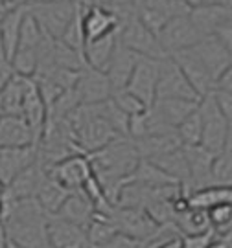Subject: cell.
Returning a JSON list of instances; mask_svg holds the SVG:
<instances>
[{
  "instance_id": "6da1fadb",
  "label": "cell",
  "mask_w": 232,
  "mask_h": 248,
  "mask_svg": "<svg viewBox=\"0 0 232 248\" xmlns=\"http://www.w3.org/2000/svg\"><path fill=\"white\" fill-rule=\"evenodd\" d=\"M90 160L92 175L98 180L109 202L116 206L118 195L124 187L127 177L131 175L140 162V155L134 147L131 138H116L101 149L89 153L87 155Z\"/></svg>"
},
{
  "instance_id": "7a4b0ae2",
  "label": "cell",
  "mask_w": 232,
  "mask_h": 248,
  "mask_svg": "<svg viewBox=\"0 0 232 248\" xmlns=\"http://www.w3.org/2000/svg\"><path fill=\"white\" fill-rule=\"evenodd\" d=\"M4 235L22 248H50L45 208L37 199H6Z\"/></svg>"
},
{
  "instance_id": "3957f363",
  "label": "cell",
  "mask_w": 232,
  "mask_h": 248,
  "mask_svg": "<svg viewBox=\"0 0 232 248\" xmlns=\"http://www.w3.org/2000/svg\"><path fill=\"white\" fill-rule=\"evenodd\" d=\"M74 140L81 153L89 155L101 149L103 145L120 138L105 116L103 103L96 105H80L68 118Z\"/></svg>"
},
{
  "instance_id": "277c9868",
  "label": "cell",
  "mask_w": 232,
  "mask_h": 248,
  "mask_svg": "<svg viewBox=\"0 0 232 248\" xmlns=\"http://www.w3.org/2000/svg\"><path fill=\"white\" fill-rule=\"evenodd\" d=\"M46 33L41 30V26L35 22V18L30 13H26L22 28H20V35H18L17 50L11 57L13 70L18 76H26L32 78L35 74L37 61H39V52L43 48V43L46 41Z\"/></svg>"
},
{
  "instance_id": "5b68a950",
  "label": "cell",
  "mask_w": 232,
  "mask_h": 248,
  "mask_svg": "<svg viewBox=\"0 0 232 248\" xmlns=\"http://www.w3.org/2000/svg\"><path fill=\"white\" fill-rule=\"evenodd\" d=\"M83 2L74 0H37L28 4V13L35 18V22L46 35L59 39L68 28L78 6Z\"/></svg>"
},
{
  "instance_id": "8992f818",
  "label": "cell",
  "mask_w": 232,
  "mask_h": 248,
  "mask_svg": "<svg viewBox=\"0 0 232 248\" xmlns=\"http://www.w3.org/2000/svg\"><path fill=\"white\" fill-rule=\"evenodd\" d=\"M118 43L140 57H149V59H159V61L168 57L159 43V37L144 24L136 13L120 22Z\"/></svg>"
},
{
  "instance_id": "52a82bcc",
  "label": "cell",
  "mask_w": 232,
  "mask_h": 248,
  "mask_svg": "<svg viewBox=\"0 0 232 248\" xmlns=\"http://www.w3.org/2000/svg\"><path fill=\"white\" fill-rule=\"evenodd\" d=\"M118 233L129 235L136 241L149 243L161 235L162 226L149 217V213L140 208H120L115 206L109 213Z\"/></svg>"
},
{
  "instance_id": "ba28073f",
  "label": "cell",
  "mask_w": 232,
  "mask_h": 248,
  "mask_svg": "<svg viewBox=\"0 0 232 248\" xmlns=\"http://www.w3.org/2000/svg\"><path fill=\"white\" fill-rule=\"evenodd\" d=\"M199 114L203 120V138L201 145L219 155L227 147V134H229V122L219 110L212 94L199 99Z\"/></svg>"
},
{
  "instance_id": "9c48e42d",
  "label": "cell",
  "mask_w": 232,
  "mask_h": 248,
  "mask_svg": "<svg viewBox=\"0 0 232 248\" xmlns=\"http://www.w3.org/2000/svg\"><path fill=\"white\" fill-rule=\"evenodd\" d=\"M190 13L186 0H138L136 15L155 35H159L162 28L171 18L182 17Z\"/></svg>"
},
{
  "instance_id": "30bf717a",
  "label": "cell",
  "mask_w": 232,
  "mask_h": 248,
  "mask_svg": "<svg viewBox=\"0 0 232 248\" xmlns=\"http://www.w3.org/2000/svg\"><path fill=\"white\" fill-rule=\"evenodd\" d=\"M159 43H161L164 53L170 57L173 53L188 50L192 46H196L203 37L197 31V28L194 26L190 13L182 15V17L171 18L166 26L159 31Z\"/></svg>"
},
{
  "instance_id": "8fae6325",
  "label": "cell",
  "mask_w": 232,
  "mask_h": 248,
  "mask_svg": "<svg viewBox=\"0 0 232 248\" xmlns=\"http://www.w3.org/2000/svg\"><path fill=\"white\" fill-rule=\"evenodd\" d=\"M157 99H192L199 101V96L186 79V76L179 68L171 57L161 61L159 83H157Z\"/></svg>"
},
{
  "instance_id": "7c38bea8",
  "label": "cell",
  "mask_w": 232,
  "mask_h": 248,
  "mask_svg": "<svg viewBox=\"0 0 232 248\" xmlns=\"http://www.w3.org/2000/svg\"><path fill=\"white\" fill-rule=\"evenodd\" d=\"M161 61L149 59V57H138L133 76L125 87V90H129L133 96H136L148 108L157 101V83H159Z\"/></svg>"
},
{
  "instance_id": "4fadbf2b",
  "label": "cell",
  "mask_w": 232,
  "mask_h": 248,
  "mask_svg": "<svg viewBox=\"0 0 232 248\" xmlns=\"http://www.w3.org/2000/svg\"><path fill=\"white\" fill-rule=\"evenodd\" d=\"M74 90L80 98L81 105H96L113 98V87L109 83L107 74L94 70L87 64L78 72Z\"/></svg>"
},
{
  "instance_id": "5bb4252c",
  "label": "cell",
  "mask_w": 232,
  "mask_h": 248,
  "mask_svg": "<svg viewBox=\"0 0 232 248\" xmlns=\"http://www.w3.org/2000/svg\"><path fill=\"white\" fill-rule=\"evenodd\" d=\"M46 235L50 248H90L87 230L57 213L46 215Z\"/></svg>"
},
{
  "instance_id": "9a60e30c",
  "label": "cell",
  "mask_w": 232,
  "mask_h": 248,
  "mask_svg": "<svg viewBox=\"0 0 232 248\" xmlns=\"http://www.w3.org/2000/svg\"><path fill=\"white\" fill-rule=\"evenodd\" d=\"M118 17L111 9L99 6L96 2H85L83 4V35L85 45L92 41H98L107 35L118 33Z\"/></svg>"
},
{
  "instance_id": "2e32d148",
  "label": "cell",
  "mask_w": 232,
  "mask_h": 248,
  "mask_svg": "<svg viewBox=\"0 0 232 248\" xmlns=\"http://www.w3.org/2000/svg\"><path fill=\"white\" fill-rule=\"evenodd\" d=\"M48 175L57 180L61 186H65L70 191L81 189L85 186V182L92 177V168H90V160L87 155H72L68 158L61 160L54 164L48 169Z\"/></svg>"
},
{
  "instance_id": "e0dca14e",
  "label": "cell",
  "mask_w": 232,
  "mask_h": 248,
  "mask_svg": "<svg viewBox=\"0 0 232 248\" xmlns=\"http://www.w3.org/2000/svg\"><path fill=\"white\" fill-rule=\"evenodd\" d=\"M190 50L196 53V57L199 61L203 62V66H205L206 70H208V74L214 78L215 83H217V79L221 78V74L231 66V62H232L231 52H229V50L217 41V37H214V35L203 37V39H201L196 46H192Z\"/></svg>"
},
{
  "instance_id": "ac0fdd59",
  "label": "cell",
  "mask_w": 232,
  "mask_h": 248,
  "mask_svg": "<svg viewBox=\"0 0 232 248\" xmlns=\"http://www.w3.org/2000/svg\"><path fill=\"white\" fill-rule=\"evenodd\" d=\"M170 57L179 64V68L186 76V79L190 81V85L194 87V90L197 92L199 98H205V96L214 92L215 79L208 74V70L203 66V62L197 59L196 53L192 52L190 48L173 53Z\"/></svg>"
},
{
  "instance_id": "d6986e66",
  "label": "cell",
  "mask_w": 232,
  "mask_h": 248,
  "mask_svg": "<svg viewBox=\"0 0 232 248\" xmlns=\"http://www.w3.org/2000/svg\"><path fill=\"white\" fill-rule=\"evenodd\" d=\"M184 156L190 169V193L201 187L212 186V166L215 155L206 147L199 145H182Z\"/></svg>"
},
{
  "instance_id": "ffe728a7",
  "label": "cell",
  "mask_w": 232,
  "mask_h": 248,
  "mask_svg": "<svg viewBox=\"0 0 232 248\" xmlns=\"http://www.w3.org/2000/svg\"><path fill=\"white\" fill-rule=\"evenodd\" d=\"M48 178V169L39 162V158L28 166L20 175L9 182L6 189V199H37L41 187L45 186Z\"/></svg>"
},
{
  "instance_id": "44dd1931",
  "label": "cell",
  "mask_w": 232,
  "mask_h": 248,
  "mask_svg": "<svg viewBox=\"0 0 232 248\" xmlns=\"http://www.w3.org/2000/svg\"><path fill=\"white\" fill-rule=\"evenodd\" d=\"M37 145L35 134L22 116L0 114V149Z\"/></svg>"
},
{
  "instance_id": "7402d4cb",
  "label": "cell",
  "mask_w": 232,
  "mask_h": 248,
  "mask_svg": "<svg viewBox=\"0 0 232 248\" xmlns=\"http://www.w3.org/2000/svg\"><path fill=\"white\" fill-rule=\"evenodd\" d=\"M37 160V145L0 149V180L9 186L13 178Z\"/></svg>"
},
{
  "instance_id": "603a6c76",
  "label": "cell",
  "mask_w": 232,
  "mask_h": 248,
  "mask_svg": "<svg viewBox=\"0 0 232 248\" xmlns=\"http://www.w3.org/2000/svg\"><path fill=\"white\" fill-rule=\"evenodd\" d=\"M140 55L133 53L131 50H127L124 45H116V50L113 53V59L107 66V78L109 83L113 87V94L118 92V90H125L127 83L133 76V70L136 66V61H138Z\"/></svg>"
},
{
  "instance_id": "cb8c5ba5",
  "label": "cell",
  "mask_w": 232,
  "mask_h": 248,
  "mask_svg": "<svg viewBox=\"0 0 232 248\" xmlns=\"http://www.w3.org/2000/svg\"><path fill=\"white\" fill-rule=\"evenodd\" d=\"M94 213H96V208H94L92 201L85 195V191L76 189V191H70V195L66 197V201L59 208L57 215L87 230Z\"/></svg>"
},
{
  "instance_id": "d4e9b609",
  "label": "cell",
  "mask_w": 232,
  "mask_h": 248,
  "mask_svg": "<svg viewBox=\"0 0 232 248\" xmlns=\"http://www.w3.org/2000/svg\"><path fill=\"white\" fill-rule=\"evenodd\" d=\"M26 13L28 6H18V8L9 9L8 13L0 18V50L9 61L17 50L18 35H20V28H22Z\"/></svg>"
},
{
  "instance_id": "484cf974",
  "label": "cell",
  "mask_w": 232,
  "mask_h": 248,
  "mask_svg": "<svg viewBox=\"0 0 232 248\" xmlns=\"http://www.w3.org/2000/svg\"><path fill=\"white\" fill-rule=\"evenodd\" d=\"M190 18L201 37L214 35L215 30L232 18L231 6H208V8L190 9Z\"/></svg>"
},
{
  "instance_id": "4316f807",
  "label": "cell",
  "mask_w": 232,
  "mask_h": 248,
  "mask_svg": "<svg viewBox=\"0 0 232 248\" xmlns=\"http://www.w3.org/2000/svg\"><path fill=\"white\" fill-rule=\"evenodd\" d=\"M197 105L199 101H192V99H157L151 108L164 124L177 129L179 124L184 122L196 110Z\"/></svg>"
},
{
  "instance_id": "83f0119b",
  "label": "cell",
  "mask_w": 232,
  "mask_h": 248,
  "mask_svg": "<svg viewBox=\"0 0 232 248\" xmlns=\"http://www.w3.org/2000/svg\"><path fill=\"white\" fill-rule=\"evenodd\" d=\"M134 147L138 151L140 158L153 160L161 155H166L170 151H175L182 147V143L179 140L177 131L166 134H151V136H144L140 140H133Z\"/></svg>"
},
{
  "instance_id": "f1b7e54d",
  "label": "cell",
  "mask_w": 232,
  "mask_h": 248,
  "mask_svg": "<svg viewBox=\"0 0 232 248\" xmlns=\"http://www.w3.org/2000/svg\"><path fill=\"white\" fill-rule=\"evenodd\" d=\"M116 45H118V33H113V35H107L103 39H98V41H92L89 45H85V50H83L85 64L94 68V70L107 72L109 62H111L113 53L116 50Z\"/></svg>"
},
{
  "instance_id": "f546056e",
  "label": "cell",
  "mask_w": 232,
  "mask_h": 248,
  "mask_svg": "<svg viewBox=\"0 0 232 248\" xmlns=\"http://www.w3.org/2000/svg\"><path fill=\"white\" fill-rule=\"evenodd\" d=\"M173 224L177 228L179 235H201L206 232H214L208 219V212L199 208H190V206L175 213Z\"/></svg>"
},
{
  "instance_id": "4dcf8cb0",
  "label": "cell",
  "mask_w": 232,
  "mask_h": 248,
  "mask_svg": "<svg viewBox=\"0 0 232 248\" xmlns=\"http://www.w3.org/2000/svg\"><path fill=\"white\" fill-rule=\"evenodd\" d=\"M188 199V206L190 208H199V210H210L214 206H221V204H232V186H212L201 187L192 191Z\"/></svg>"
},
{
  "instance_id": "1f68e13d",
  "label": "cell",
  "mask_w": 232,
  "mask_h": 248,
  "mask_svg": "<svg viewBox=\"0 0 232 248\" xmlns=\"http://www.w3.org/2000/svg\"><path fill=\"white\" fill-rule=\"evenodd\" d=\"M142 184V186H168V184H179L175 178H171L168 173H164L157 164L151 160L140 158L134 171L127 177L125 184Z\"/></svg>"
},
{
  "instance_id": "d6a6232c",
  "label": "cell",
  "mask_w": 232,
  "mask_h": 248,
  "mask_svg": "<svg viewBox=\"0 0 232 248\" xmlns=\"http://www.w3.org/2000/svg\"><path fill=\"white\" fill-rule=\"evenodd\" d=\"M28 78L15 74L11 81L6 85V89L0 94V114L20 116L22 112V101H24V92H26Z\"/></svg>"
},
{
  "instance_id": "836d02e7",
  "label": "cell",
  "mask_w": 232,
  "mask_h": 248,
  "mask_svg": "<svg viewBox=\"0 0 232 248\" xmlns=\"http://www.w3.org/2000/svg\"><path fill=\"white\" fill-rule=\"evenodd\" d=\"M116 233L118 232H116L115 224L111 221V217L105 213L96 212L90 224L87 226V237H89L90 248H101L105 243L113 239Z\"/></svg>"
},
{
  "instance_id": "e575fe53",
  "label": "cell",
  "mask_w": 232,
  "mask_h": 248,
  "mask_svg": "<svg viewBox=\"0 0 232 248\" xmlns=\"http://www.w3.org/2000/svg\"><path fill=\"white\" fill-rule=\"evenodd\" d=\"M68 195H70V189L61 186L57 180H54L48 175L45 186L41 187V191L37 195V201L41 202V206L45 208L46 213H57Z\"/></svg>"
},
{
  "instance_id": "d590c367",
  "label": "cell",
  "mask_w": 232,
  "mask_h": 248,
  "mask_svg": "<svg viewBox=\"0 0 232 248\" xmlns=\"http://www.w3.org/2000/svg\"><path fill=\"white\" fill-rule=\"evenodd\" d=\"M85 4V2H83ZM83 4L78 6L74 17H72L68 28L65 30V33L59 37V41L65 43L70 50L78 52L80 55H83L85 50V35H83Z\"/></svg>"
},
{
  "instance_id": "8d00e7d4",
  "label": "cell",
  "mask_w": 232,
  "mask_h": 248,
  "mask_svg": "<svg viewBox=\"0 0 232 248\" xmlns=\"http://www.w3.org/2000/svg\"><path fill=\"white\" fill-rule=\"evenodd\" d=\"M177 136L182 145H199L201 143V138H203V120H201V114H199V105L184 122L179 124Z\"/></svg>"
},
{
  "instance_id": "74e56055",
  "label": "cell",
  "mask_w": 232,
  "mask_h": 248,
  "mask_svg": "<svg viewBox=\"0 0 232 248\" xmlns=\"http://www.w3.org/2000/svg\"><path fill=\"white\" fill-rule=\"evenodd\" d=\"M208 219L217 239H225L232 232V204H221L208 210Z\"/></svg>"
},
{
  "instance_id": "f35d334b",
  "label": "cell",
  "mask_w": 232,
  "mask_h": 248,
  "mask_svg": "<svg viewBox=\"0 0 232 248\" xmlns=\"http://www.w3.org/2000/svg\"><path fill=\"white\" fill-rule=\"evenodd\" d=\"M212 184L232 186V151L225 149L215 155L212 166Z\"/></svg>"
},
{
  "instance_id": "ab89813d",
  "label": "cell",
  "mask_w": 232,
  "mask_h": 248,
  "mask_svg": "<svg viewBox=\"0 0 232 248\" xmlns=\"http://www.w3.org/2000/svg\"><path fill=\"white\" fill-rule=\"evenodd\" d=\"M111 99H113L116 105L120 107V108H122L129 118L134 116V114H140V112H144V110L148 108V107L144 105L142 101L136 98V96H133L129 90H118V92L113 94V98Z\"/></svg>"
},
{
  "instance_id": "60d3db41",
  "label": "cell",
  "mask_w": 232,
  "mask_h": 248,
  "mask_svg": "<svg viewBox=\"0 0 232 248\" xmlns=\"http://www.w3.org/2000/svg\"><path fill=\"white\" fill-rule=\"evenodd\" d=\"M96 4L111 9L116 17H118V22H122L127 17H131L133 13H136L138 0H98Z\"/></svg>"
},
{
  "instance_id": "b9f144b4",
  "label": "cell",
  "mask_w": 232,
  "mask_h": 248,
  "mask_svg": "<svg viewBox=\"0 0 232 248\" xmlns=\"http://www.w3.org/2000/svg\"><path fill=\"white\" fill-rule=\"evenodd\" d=\"M217 239L214 232H206L201 235H181L179 248H208Z\"/></svg>"
},
{
  "instance_id": "7bdbcfd3",
  "label": "cell",
  "mask_w": 232,
  "mask_h": 248,
  "mask_svg": "<svg viewBox=\"0 0 232 248\" xmlns=\"http://www.w3.org/2000/svg\"><path fill=\"white\" fill-rule=\"evenodd\" d=\"M215 103L219 107V110L223 112V116L227 118V122L231 124L232 122V94L231 92H225V90H217L215 89L212 92Z\"/></svg>"
},
{
  "instance_id": "ee69618b",
  "label": "cell",
  "mask_w": 232,
  "mask_h": 248,
  "mask_svg": "<svg viewBox=\"0 0 232 248\" xmlns=\"http://www.w3.org/2000/svg\"><path fill=\"white\" fill-rule=\"evenodd\" d=\"M101 248H144L142 241H136L129 235H124V233H116L113 239L105 243Z\"/></svg>"
},
{
  "instance_id": "f6af8a7d",
  "label": "cell",
  "mask_w": 232,
  "mask_h": 248,
  "mask_svg": "<svg viewBox=\"0 0 232 248\" xmlns=\"http://www.w3.org/2000/svg\"><path fill=\"white\" fill-rule=\"evenodd\" d=\"M214 37H217V41H219L232 55V18L227 20L225 24H221V26L215 30Z\"/></svg>"
},
{
  "instance_id": "bcb514c9",
  "label": "cell",
  "mask_w": 232,
  "mask_h": 248,
  "mask_svg": "<svg viewBox=\"0 0 232 248\" xmlns=\"http://www.w3.org/2000/svg\"><path fill=\"white\" fill-rule=\"evenodd\" d=\"M13 76H15V70H13L11 61H9L8 57L0 55V94H2V90L6 89V85L11 81Z\"/></svg>"
},
{
  "instance_id": "7dc6e473",
  "label": "cell",
  "mask_w": 232,
  "mask_h": 248,
  "mask_svg": "<svg viewBox=\"0 0 232 248\" xmlns=\"http://www.w3.org/2000/svg\"><path fill=\"white\" fill-rule=\"evenodd\" d=\"M215 89L217 90H225V92H231L232 94V62L231 66L221 74V78L215 83Z\"/></svg>"
},
{
  "instance_id": "c3c4849f",
  "label": "cell",
  "mask_w": 232,
  "mask_h": 248,
  "mask_svg": "<svg viewBox=\"0 0 232 248\" xmlns=\"http://www.w3.org/2000/svg\"><path fill=\"white\" fill-rule=\"evenodd\" d=\"M190 9L208 8V6H231L232 0H186Z\"/></svg>"
},
{
  "instance_id": "681fc988",
  "label": "cell",
  "mask_w": 232,
  "mask_h": 248,
  "mask_svg": "<svg viewBox=\"0 0 232 248\" xmlns=\"http://www.w3.org/2000/svg\"><path fill=\"white\" fill-rule=\"evenodd\" d=\"M0 4L6 9H13L18 6H28V0H0Z\"/></svg>"
},
{
  "instance_id": "f907efd6",
  "label": "cell",
  "mask_w": 232,
  "mask_h": 248,
  "mask_svg": "<svg viewBox=\"0 0 232 248\" xmlns=\"http://www.w3.org/2000/svg\"><path fill=\"white\" fill-rule=\"evenodd\" d=\"M0 248H22L20 245H17L15 241H11V239H8L6 235H4V239H2V247Z\"/></svg>"
},
{
  "instance_id": "816d5d0a",
  "label": "cell",
  "mask_w": 232,
  "mask_h": 248,
  "mask_svg": "<svg viewBox=\"0 0 232 248\" xmlns=\"http://www.w3.org/2000/svg\"><path fill=\"white\" fill-rule=\"evenodd\" d=\"M208 248H231V247H229V243H227V241H223V239H215L214 243H212V245H210Z\"/></svg>"
},
{
  "instance_id": "f5cc1de1",
  "label": "cell",
  "mask_w": 232,
  "mask_h": 248,
  "mask_svg": "<svg viewBox=\"0 0 232 248\" xmlns=\"http://www.w3.org/2000/svg\"><path fill=\"white\" fill-rule=\"evenodd\" d=\"M225 149L232 151V122L229 124V134H227V147Z\"/></svg>"
},
{
  "instance_id": "db71d44e",
  "label": "cell",
  "mask_w": 232,
  "mask_h": 248,
  "mask_svg": "<svg viewBox=\"0 0 232 248\" xmlns=\"http://www.w3.org/2000/svg\"><path fill=\"white\" fill-rule=\"evenodd\" d=\"M6 189H8V186L0 180V199H4V195H6Z\"/></svg>"
},
{
  "instance_id": "11a10c76",
  "label": "cell",
  "mask_w": 232,
  "mask_h": 248,
  "mask_svg": "<svg viewBox=\"0 0 232 248\" xmlns=\"http://www.w3.org/2000/svg\"><path fill=\"white\" fill-rule=\"evenodd\" d=\"M2 239H4V233H0V247H2Z\"/></svg>"
},
{
  "instance_id": "9f6ffc18",
  "label": "cell",
  "mask_w": 232,
  "mask_h": 248,
  "mask_svg": "<svg viewBox=\"0 0 232 248\" xmlns=\"http://www.w3.org/2000/svg\"><path fill=\"white\" fill-rule=\"evenodd\" d=\"M85 2H98V0H85Z\"/></svg>"
},
{
  "instance_id": "6f0895ef",
  "label": "cell",
  "mask_w": 232,
  "mask_h": 248,
  "mask_svg": "<svg viewBox=\"0 0 232 248\" xmlns=\"http://www.w3.org/2000/svg\"><path fill=\"white\" fill-rule=\"evenodd\" d=\"M0 55H4V53H2V50H0Z\"/></svg>"
},
{
  "instance_id": "680465c9",
  "label": "cell",
  "mask_w": 232,
  "mask_h": 248,
  "mask_svg": "<svg viewBox=\"0 0 232 248\" xmlns=\"http://www.w3.org/2000/svg\"><path fill=\"white\" fill-rule=\"evenodd\" d=\"M231 9H232V4H231Z\"/></svg>"
}]
</instances>
